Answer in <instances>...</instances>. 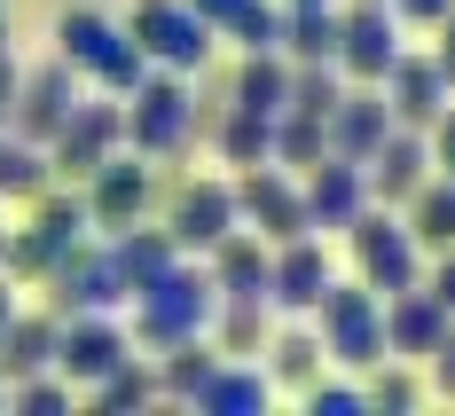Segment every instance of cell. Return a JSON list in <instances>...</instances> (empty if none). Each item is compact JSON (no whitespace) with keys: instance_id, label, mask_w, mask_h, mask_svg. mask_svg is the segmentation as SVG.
<instances>
[{"instance_id":"7bdbcfd3","label":"cell","mask_w":455,"mask_h":416,"mask_svg":"<svg viewBox=\"0 0 455 416\" xmlns=\"http://www.w3.org/2000/svg\"><path fill=\"white\" fill-rule=\"evenodd\" d=\"M424 291H432V299H440V307L455 315V244L440 252V268H432V283H424Z\"/></svg>"},{"instance_id":"d590c367","label":"cell","mask_w":455,"mask_h":416,"mask_svg":"<svg viewBox=\"0 0 455 416\" xmlns=\"http://www.w3.org/2000/svg\"><path fill=\"white\" fill-rule=\"evenodd\" d=\"M94 401H102V409H141V401H157V370H141L134 354H126L118 370L94 385Z\"/></svg>"},{"instance_id":"ee69618b","label":"cell","mask_w":455,"mask_h":416,"mask_svg":"<svg viewBox=\"0 0 455 416\" xmlns=\"http://www.w3.org/2000/svg\"><path fill=\"white\" fill-rule=\"evenodd\" d=\"M432 32H440V47H432V63H440V79L455 87V8L440 16V24H432Z\"/></svg>"},{"instance_id":"f6af8a7d","label":"cell","mask_w":455,"mask_h":416,"mask_svg":"<svg viewBox=\"0 0 455 416\" xmlns=\"http://www.w3.org/2000/svg\"><path fill=\"white\" fill-rule=\"evenodd\" d=\"M188 8H196V16H204L212 32H228V24H235V16H243L251 0H188Z\"/></svg>"},{"instance_id":"6da1fadb","label":"cell","mask_w":455,"mask_h":416,"mask_svg":"<svg viewBox=\"0 0 455 416\" xmlns=\"http://www.w3.org/2000/svg\"><path fill=\"white\" fill-rule=\"evenodd\" d=\"M212 307H220L212 268L173 260L157 283H141V291H134V338L149 346V354H165V346H181V338H204V330H212Z\"/></svg>"},{"instance_id":"44dd1931","label":"cell","mask_w":455,"mask_h":416,"mask_svg":"<svg viewBox=\"0 0 455 416\" xmlns=\"http://www.w3.org/2000/svg\"><path fill=\"white\" fill-rule=\"evenodd\" d=\"M204 260H212V283H220V299H267L275 244H267L259 228H243V220H235V228H228L220 244L204 252Z\"/></svg>"},{"instance_id":"7dc6e473","label":"cell","mask_w":455,"mask_h":416,"mask_svg":"<svg viewBox=\"0 0 455 416\" xmlns=\"http://www.w3.org/2000/svg\"><path fill=\"white\" fill-rule=\"evenodd\" d=\"M16 79H24V71H16V55L0 47V126H8V110H16Z\"/></svg>"},{"instance_id":"f35d334b","label":"cell","mask_w":455,"mask_h":416,"mask_svg":"<svg viewBox=\"0 0 455 416\" xmlns=\"http://www.w3.org/2000/svg\"><path fill=\"white\" fill-rule=\"evenodd\" d=\"M16 409H71V377H63V385H55V377H40V370H32V377H16Z\"/></svg>"},{"instance_id":"2e32d148","label":"cell","mask_w":455,"mask_h":416,"mask_svg":"<svg viewBox=\"0 0 455 416\" xmlns=\"http://www.w3.org/2000/svg\"><path fill=\"white\" fill-rule=\"evenodd\" d=\"M71 102H79V71L55 55V63H40V71H24V79H16V110H8V126L47 149V141H55V126L71 118Z\"/></svg>"},{"instance_id":"e0dca14e","label":"cell","mask_w":455,"mask_h":416,"mask_svg":"<svg viewBox=\"0 0 455 416\" xmlns=\"http://www.w3.org/2000/svg\"><path fill=\"white\" fill-rule=\"evenodd\" d=\"M228 228H235V181H181L173 188L165 236H173L181 252H212Z\"/></svg>"},{"instance_id":"9a60e30c","label":"cell","mask_w":455,"mask_h":416,"mask_svg":"<svg viewBox=\"0 0 455 416\" xmlns=\"http://www.w3.org/2000/svg\"><path fill=\"white\" fill-rule=\"evenodd\" d=\"M330 291V252L322 236H283L275 244V268H267V307L275 315H315V299Z\"/></svg>"},{"instance_id":"603a6c76","label":"cell","mask_w":455,"mask_h":416,"mask_svg":"<svg viewBox=\"0 0 455 416\" xmlns=\"http://www.w3.org/2000/svg\"><path fill=\"white\" fill-rule=\"evenodd\" d=\"M267 393H275V377H267V370H251V362H228V354H220V370L204 377L196 409H204V416H251V409H267Z\"/></svg>"},{"instance_id":"816d5d0a","label":"cell","mask_w":455,"mask_h":416,"mask_svg":"<svg viewBox=\"0 0 455 416\" xmlns=\"http://www.w3.org/2000/svg\"><path fill=\"white\" fill-rule=\"evenodd\" d=\"M0 401H8V377H0Z\"/></svg>"},{"instance_id":"681fc988","label":"cell","mask_w":455,"mask_h":416,"mask_svg":"<svg viewBox=\"0 0 455 416\" xmlns=\"http://www.w3.org/2000/svg\"><path fill=\"white\" fill-rule=\"evenodd\" d=\"M0 47H8V16H0Z\"/></svg>"},{"instance_id":"d6986e66","label":"cell","mask_w":455,"mask_h":416,"mask_svg":"<svg viewBox=\"0 0 455 416\" xmlns=\"http://www.w3.org/2000/svg\"><path fill=\"white\" fill-rule=\"evenodd\" d=\"M393 126H401V118H393L385 87H346V94H338V110H330V157L369 165V149L393 134Z\"/></svg>"},{"instance_id":"f546056e","label":"cell","mask_w":455,"mask_h":416,"mask_svg":"<svg viewBox=\"0 0 455 416\" xmlns=\"http://www.w3.org/2000/svg\"><path fill=\"white\" fill-rule=\"evenodd\" d=\"M47 181H55V173H47V149L24 141L16 126H0V196H24V204H32Z\"/></svg>"},{"instance_id":"ffe728a7","label":"cell","mask_w":455,"mask_h":416,"mask_svg":"<svg viewBox=\"0 0 455 416\" xmlns=\"http://www.w3.org/2000/svg\"><path fill=\"white\" fill-rule=\"evenodd\" d=\"M440 330H448V307H440L424 283H409V291L385 299V354H393V362H424V354L440 346Z\"/></svg>"},{"instance_id":"836d02e7","label":"cell","mask_w":455,"mask_h":416,"mask_svg":"<svg viewBox=\"0 0 455 416\" xmlns=\"http://www.w3.org/2000/svg\"><path fill=\"white\" fill-rule=\"evenodd\" d=\"M220 149H228V165H267L275 157V118L267 110H228L220 118Z\"/></svg>"},{"instance_id":"bcb514c9","label":"cell","mask_w":455,"mask_h":416,"mask_svg":"<svg viewBox=\"0 0 455 416\" xmlns=\"http://www.w3.org/2000/svg\"><path fill=\"white\" fill-rule=\"evenodd\" d=\"M448 8H455V0H393V16H401V24H440Z\"/></svg>"},{"instance_id":"5bb4252c","label":"cell","mask_w":455,"mask_h":416,"mask_svg":"<svg viewBox=\"0 0 455 416\" xmlns=\"http://www.w3.org/2000/svg\"><path fill=\"white\" fill-rule=\"evenodd\" d=\"M299 188H307V228L315 236H346L362 220V204H369V173L354 157H315Z\"/></svg>"},{"instance_id":"7c38bea8","label":"cell","mask_w":455,"mask_h":416,"mask_svg":"<svg viewBox=\"0 0 455 416\" xmlns=\"http://www.w3.org/2000/svg\"><path fill=\"white\" fill-rule=\"evenodd\" d=\"M79 196H87V220L94 228H134L141 212H149V196H157V173H149V157H118V149H110V157H102V165H94L87 181H79Z\"/></svg>"},{"instance_id":"7402d4cb","label":"cell","mask_w":455,"mask_h":416,"mask_svg":"<svg viewBox=\"0 0 455 416\" xmlns=\"http://www.w3.org/2000/svg\"><path fill=\"white\" fill-rule=\"evenodd\" d=\"M377 87H385V102H393L401 126H432V118L448 110V94H455L448 79H440V63H432V55H409V47H401V63H393Z\"/></svg>"},{"instance_id":"b9f144b4","label":"cell","mask_w":455,"mask_h":416,"mask_svg":"<svg viewBox=\"0 0 455 416\" xmlns=\"http://www.w3.org/2000/svg\"><path fill=\"white\" fill-rule=\"evenodd\" d=\"M432 165H440V173L455 181V102L440 110V118H432Z\"/></svg>"},{"instance_id":"60d3db41","label":"cell","mask_w":455,"mask_h":416,"mask_svg":"<svg viewBox=\"0 0 455 416\" xmlns=\"http://www.w3.org/2000/svg\"><path fill=\"white\" fill-rule=\"evenodd\" d=\"M424 362H432V385H440V393L455 401V315H448V330H440V346H432Z\"/></svg>"},{"instance_id":"8fae6325","label":"cell","mask_w":455,"mask_h":416,"mask_svg":"<svg viewBox=\"0 0 455 416\" xmlns=\"http://www.w3.org/2000/svg\"><path fill=\"white\" fill-rule=\"evenodd\" d=\"M235 220L243 228H259L267 244L283 236H307V188L291 181V165H243V181H235Z\"/></svg>"},{"instance_id":"f1b7e54d","label":"cell","mask_w":455,"mask_h":416,"mask_svg":"<svg viewBox=\"0 0 455 416\" xmlns=\"http://www.w3.org/2000/svg\"><path fill=\"white\" fill-rule=\"evenodd\" d=\"M315 157H330V118H315V110H275V165L307 173Z\"/></svg>"},{"instance_id":"74e56055","label":"cell","mask_w":455,"mask_h":416,"mask_svg":"<svg viewBox=\"0 0 455 416\" xmlns=\"http://www.w3.org/2000/svg\"><path fill=\"white\" fill-rule=\"evenodd\" d=\"M228 32H235L243 47H283V8H267V0H251V8H243V16H235Z\"/></svg>"},{"instance_id":"cb8c5ba5","label":"cell","mask_w":455,"mask_h":416,"mask_svg":"<svg viewBox=\"0 0 455 416\" xmlns=\"http://www.w3.org/2000/svg\"><path fill=\"white\" fill-rule=\"evenodd\" d=\"M275 307L267 299H220L212 307V346H220L228 362H251V354H267V338H275Z\"/></svg>"},{"instance_id":"1f68e13d","label":"cell","mask_w":455,"mask_h":416,"mask_svg":"<svg viewBox=\"0 0 455 416\" xmlns=\"http://www.w3.org/2000/svg\"><path fill=\"white\" fill-rule=\"evenodd\" d=\"M409 236H416V244H432V252H448V244H455V181H448V173L424 181L409 196Z\"/></svg>"},{"instance_id":"4fadbf2b","label":"cell","mask_w":455,"mask_h":416,"mask_svg":"<svg viewBox=\"0 0 455 416\" xmlns=\"http://www.w3.org/2000/svg\"><path fill=\"white\" fill-rule=\"evenodd\" d=\"M126 354H134V338L110 315H63V330H55V370L71 377V385H102Z\"/></svg>"},{"instance_id":"277c9868","label":"cell","mask_w":455,"mask_h":416,"mask_svg":"<svg viewBox=\"0 0 455 416\" xmlns=\"http://www.w3.org/2000/svg\"><path fill=\"white\" fill-rule=\"evenodd\" d=\"M87 228H94V220H87V196L47 181L40 196H32V228L0 244V268H8V276H47V268H55V260H63Z\"/></svg>"},{"instance_id":"484cf974","label":"cell","mask_w":455,"mask_h":416,"mask_svg":"<svg viewBox=\"0 0 455 416\" xmlns=\"http://www.w3.org/2000/svg\"><path fill=\"white\" fill-rule=\"evenodd\" d=\"M291 102V55L283 47H243V71H235V110H283Z\"/></svg>"},{"instance_id":"e575fe53","label":"cell","mask_w":455,"mask_h":416,"mask_svg":"<svg viewBox=\"0 0 455 416\" xmlns=\"http://www.w3.org/2000/svg\"><path fill=\"white\" fill-rule=\"evenodd\" d=\"M338 94H346V71H338V63H291V102H283V110H315V118H330Z\"/></svg>"},{"instance_id":"52a82bcc","label":"cell","mask_w":455,"mask_h":416,"mask_svg":"<svg viewBox=\"0 0 455 416\" xmlns=\"http://www.w3.org/2000/svg\"><path fill=\"white\" fill-rule=\"evenodd\" d=\"M346 244H354V268H362V283L377 291V299H393V291H409V283H424V268H416V244L385 204H362V220L346 228Z\"/></svg>"},{"instance_id":"3957f363","label":"cell","mask_w":455,"mask_h":416,"mask_svg":"<svg viewBox=\"0 0 455 416\" xmlns=\"http://www.w3.org/2000/svg\"><path fill=\"white\" fill-rule=\"evenodd\" d=\"M322 315V354L330 362H346V370H377L385 362V299L369 291V283H338L315 299Z\"/></svg>"},{"instance_id":"c3c4849f","label":"cell","mask_w":455,"mask_h":416,"mask_svg":"<svg viewBox=\"0 0 455 416\" xmlns=\"http://www.w3.org/2000/svg\"><path fill=\"white\" fill-rule=\"evenodd\" d=\"M16 323V291H8V276H0V330Z\"/></svg>"},{"instance_id":"f5cc1de1","label":"cell","mask_w":455,"mask_h":416,"mask_svg":"<svg viewBox=\"0 0 455 416\" xmlns=\"http://www.w3.org/2000/svg\"><path fill=\"white\" fill-rule=\"evenodd\" d=\"M0 244H8V236H0Z\"/></svg>"},{"instance_id":"f907efd6","label":"cell","mask_w":455,"mask_h":416,"mask_svg":"<svg viewBox=\"0 0 455 416\" xmlns=\"http://www.w3.org/2000/svg\"><path fill=\"white\" fill-rule=\"evenodd\" d=\"M291 8H315V0H291Z\"/></svg>"},{"instance_id":"8992f818","label":"cell","mask_w":455,"mask_h":416,"mask_svg":"<svg viewBox=\"0 0 455 416\" xmlns=\"http://www.w3.org/2000/svg\"><path fill=\"white\" fill-rule=\"evenodd\" d=\"M126 32H134V47L157 63V71H181V79L212 55V24H204L188 0H134Z\"/></svg>"},{"instance_id":"ac0fdd59","label":"cell","mask_w":455,"mask_h":416,"mask_svg":"<svg viewBox=\"0 0 455 416\" xmlns=\"http://www.w3.org/2000/svg\"><path fill=\"white\" fill-rule=\"evenodd\" d=\"M362 173H369V196L377 204H409L416 188L432 181V141H424V126H393V134L369 149Z\"/></svg>"},{"instance_id":"4dcf8cb0","label":"cell","mask_w":455,"mask_h":416,"mask_svg":"<svg viewBox=\"0 0 455 416\" xmlns=\"http://www.w3.org/2000/svg\"><path fill=\"white\" fill-rule=\"evenodd\" d=\"M212 370H220V346H204V338H181V346H165V362H157V393H173V401H196Z\"/></svg>"},{"instance_id":"83f0119b","label":"cell","mask_w":455,"mask_h":416,"mask_svg":"<svg viewBox=\"0 0 455 416\" xmlns=\"http://www.w3.org/2000/svg\"><path fill=\"white\" fill-rule=\"evenodd\" d=\"M283 55L291 63H338V0L283 8Z\"/></svg>"},{"instance_id":"ba28073f","label":"cell","mask_w":455,"mask_h":416,"mask_svg":"<svg viewBox=\"0 0 455 416\" xmlns=\"http://www.w3.org/2000/svg\"><path fill=\"white\" fill-rule=\"evenodd\" d=\"M118 141H126V102H87V94H79V102H71V118H63L55 141H47V173L79 188L94 165L118 149Z\"/></svg>"},{"instance_id":"8d00e7d4","label":"cell","mask_w":455,"mask_h":416,"mask_svg":"<svg viewBox=\"0 0 455 416\" xmlns=\"http://www.w3.org/2000/svg\"><path fill=\"white\" fill-rule=\"evenodd\" d=\"M362 393H369V409H416V377H409V370H393V354L369 370Z\"/></svg>"},{"instance_id":"30bf717a","label":"cell","mask_w":455,"mask_h":416,"mask_svg":"<svg viewBox=\"0 0 455 416\" xmlns=\"http://www.w3.org/2000/svg\"><path fill=\"white\" fill-rule=\"evenodd\" d=\"M393 63H401V16H393V0H354L338 16V71L354 87H377Z\"/></svg>"},{"instance_id":"7a4b0ae2","label":"cell","mask_w":455,"mask_h":416,"mask_svg":"<svg viewBox=\"0 0 455 416\" xmlns=\"http://www.w3.org/2000/svg\"><path fill=\"white\" fill-rule=\"evenodd\" d=\"M55 55H63L71 71L102 79V94H134L141 79H149V55L134 47V32L110 24V16H94V8H63V24H55Z\"/></svg>"},{"instance_id":"d4e9b609","label":"cell","mask_w":455,"mask_h":416,"mask_svg":"<svg viewBox=\"0 0 455 416\" xmlns=\"http://www.w3.org/2000/svg\"><path fill=\"white\" fill-rule=\"evenodd\" d=\"M55 330H63V315H16L0 330V377L16 385L32 370H55Z\"/></svg>"},{"instance_id":"d6a6232c","label":"cell","mask_w":455,"mask_h":416,"mask_svg":"<svg viewBox=\"0 0 455 416\" xmlns=\"http://www.w3.org/2000/svg\"><path fill=\"white\" fill-rule=\"evenodd\" d=\"M315 370H322V330H275L267 338V377L275 385H315Z\"/></svg>"},{"instance_id":"5b68a950","label":"cell","mask_w":455,"mask_h":416,"mask_svg":"<svg viewBox=\"0 0 455 416\" xmlns=\"http://www.w3.org/2000/svg\"><path fill=\"white\" fill-rule=\"evenodd\" d=\"M188 134H196V94L181 87V71L149 63V79L126 94V141L141 157H173V149H188Z\"/></svg>"},{"instance_id":"9c48e42d","label":"cell","mask_w":455,"mask_h":416,"mask_svg":"<svg viewBox=\"0 0 455 416\" xmlns=\"http://www.w3.org/2000/svg\"><path fill=\"white\" fill-rule=\"evenodd\" d=\"M47 283H55V315H118L134 299L126 276H118V260H110V244H87V236L47 268Z\"/></svg>"},{"instance_id":"ab89813d","label":"cell","mask_w":455,"mask_h":416,"mask_svg":"<svg viewBox=\"0 0 455 416\" xmlns=\"http://www.w3.org/2000/svg\"><path fill=\"white\" fill-rule=\"evenodd\" d=\"M307 409L315 416H354V409H369V393L362 385H322L315 377V385H307Z\"/></svg>"},{"instance_id":"4316f807","label":"cell","mask_w":455,"mask_h":416,"mask_svg":"<svg viewBox=\"0 0 455 416\" xmlns=\"http://www.w3.org/2000/svg\"><path fill=\"white\" fill-rule=\"evenodd\" d=\"M110 260H118V276H126V291H141V283H157L165 276V268H173V260H181V244H173V236L165 228H118L110 236Z\"/></svg>"}]
</instances>
